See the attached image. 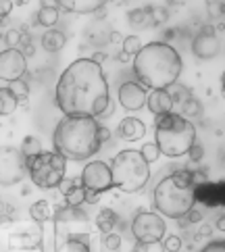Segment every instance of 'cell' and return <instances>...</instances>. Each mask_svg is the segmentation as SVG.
I'll use <instances>...</instances> for the list:
<instances>
[{
	"instance_id": "b9f144b4",
	"label": "cell",
	"mask_w": 225,
	"mask_h": 252,
	"mask_svg": "<svg viewBox=\"0 0 225 252\" xmlns=\"http://www.w3.org/2000/svg\"><path fill=\"white\" fill-rule=\"evenodd\" d=\"M200 252H225V242L223 240H215L211 244H206Z\"/></svg>"
},
{
	"instance_id": "9f6ffc18",
	"label": "cell",
	"mask_w": 225,
	"mask_h": 252,
	"mask_svg": "<svg viewBox=\"0 0 225 252\" xmlns=\"http://www.w3.org/2000/svg\"><path fill=\"white\" fill-rule=\"evenodd\" d=\"M0 23H2V19H0Z\"/></svg>"
},
{
	"instance_id": "4dcf8cb0",
	"label": "cell",
	"mask_w": 225,
	"mask_h": 252,
	"mask_svg": "<svg viewBox=\"0 0 225 252\" xmlns=\"http://www.w3.org/2000/svg\"><path fill=\"white\" fill-rule=\"evenodd\" d=\"M142 48V42L138 35H128V38H123V52L128 57H136Z\"/></svg>"
},
{
	"instance_id": "7bdbcfd3",
	"label": "cell",
	"mask_w": 225,
	"mask_h": 252,
	"mask_svg": "<svg viewBox=\"0 0 225 252\" xmlns=\"http://www.w3.org/2000/svg\"><path fill=\"white\" fill-rule=\"evenodd\" d=\"M184 217H186V221H188V223H200V221H202V213L198 211L196 206H192V209L188 211V213L184 215Z\"/></svg>"
},
{
	"instance_id": "836d02e7",
	"label": "cell",
	"mask_w": 225,
	"mask_h": 252,
	"mask_svg": "<svg viewBox=\"0 0 225 252\" xmlns=\"http://www.w3.org/2000/svg\"><path fill=\"white\" fill-rule=\"evenodd\" d=\"M82 186V179H73V177H65L63 182L57 186L59 188V192L63 194V196H67V194H71L75 190V188H79Z\"/></svg>"
},
{
	"instance_id": "d6a6232c",
	"label": "cell",
	"mask_w": 225,
	"mask_h": 252,
	"mask_svg": "<svg viewBox=\"0 0 225 252\" xmlns=\"http://www.w3.org/2000/svg\"><path fill=\"white\" fill-rule=\"evenodd\" d=\"M84 198H86V190H84L82 186H79V188H75V190L71 192V194L65 196V204H67V206H82V204H84Z\"/></svg>"
},
{
	"instance_id": "ee69618b",
	"label": "cell",
	"mask_w": 225,
	"mask_h": 252,
	"mask_svg": "<svg viewBox=\"0 0 225 252\" xmlns=\"http://www.w3.org/2000/svg\"><path fill=\"white\" fill-rule=\"evenodd\" d=\"M15 2H11V0H0V19H4V17L11 15Z\"/></svg>"
},
{
	"instance_id": "7402d4cb",
	"label": "cell",
	"mask_w": 225,
	"mask_h": 252,
	"mask_svg": "<svg viewBox=\"0 0 225 252\" xmlns=\"http://www.w3.org/2000/svg\"><path fill=\"white\" fill-rule=\"evenodd\" d=\"M30 217H32V221L40 223V225H44L46 221H50V219H52V206H50V202H48V200H38V202H33V204L30 206Z\"/></svg>"
},
{
	"instance_id": "7a4b0ae2",
	"label": "cell",
	"mask_w": 225,
	"mask_h": 252,
	"mask_svg": "<svg viewBox=\"0 0 225 252\" xmlns=\"http://www.w3.org/2000/svg\"><path fill=\"white\" fill-rule=\"evenodd\" d=\"M98 131L100 121L94 117L65 115L52 133V146L65 160H88L102 148Z\"/></svg>"
},
{
	"instance_id": "1f68e13d",
	"label": "cell",
	"mask_w": 225,
	"mask_h": 252,
	"mask_svg": "<svg viewBox=\"0 0 225 252\" xmlns=\"http://www.w3.org/2000/svg\"><path fill=\"white\" fill-rule=\"evenodd\" d=\"M169 19V8L167 6H152L150 4V23L152 25H163Z\"/></svg>"
},
{
	"instance_id": "ba28073f",
	"label": "cell",
	"mask_w": 225,
	"mask_h": 252,
	"mask_svg": "<svg viewBox=\"0 0 225 252\" xmlns=\"http://www.w3.org/2000/svg\"><path fill=\"white\" fill-rule=\"evenodd\" d=\"M25 163L33 186H38L40 190H52L65 179L67 160L55 150H42L38 157L28 158Z\"/></svg>"
},
{
	"instance_id": "f6af8a7d",
	"label": "cell",
	"mask_w": 225,
	"mask_h": 252,
	"mask_svg": "<svg viewBox=\"0 0 225 252\" xmlns=\"http://www.w3.org/2000/svg\"><path fill=\"white\" fill-rule=\"evenodd\" d=\"M98 138H100V144L104 146L106 142H109V138H111V131H109V127H104V125L100 123V131H98Z\"/></svg>"
},
{
	"instance_id": "83f0119b",
	"label": "cell",
	"mask_w": 225,
	"mask_h": 252,
	"mask_svg": "<svg viewBox=\"0 0 225 252\" xmlns=\"http://www.w3.org/2000/svg\"><path fill=\"white\" fill-rule=\"evenodd\" d=\"M8 90L11 94L17 98L19 104H28V96H30V86L23 82V79H17V82H11L8 84Z\"/></svg>"
},
{
	"instance_id": "ffe728a7",
	"label": "cell",
	"mask_w": 225,
	"mask_h": 252,
	"mask_svg": "<svg viewBox=\"0 0 225 252\" xmlns=\"http://www.w3.org/2000/svg\"><path fill=\"white\" fill-rule=\"evenodd\" d=\"M65 44H67L65 33L59 32V30H48L42 35V48L46 52H59V50H63Z\"/></svg>"
},
{
	"instance_id": "8d00e7d4",
	"label": "cell",
	"mask_w": 225,
	"mask_h": 252,
	"mask_svg": "<svg viewBox=\"0 0 225 252\" xmlns=\"http://www.w3.org/2000/svg\"><path fill=\"white\" fill-rule=\"evenodd\" d=\"M133 252H165L161 242H138Z\"/></svg>"
},
{
	"instance_id": "9c48e42d",
	"label": "cell",
	"mask_w": 225,
	"mask_h": 252,
	"mask_svg": "<svg viewBox=\"0 0 225 252\" xmlns=\"http://www.w3.org/2000/svg\"><path fill=\"white\" fill-rule=\"evenodd\" d=\"M8 252H44V229L40 223H17L8 233Z\"/></svg>"
},
{
	"instance_id": "c3c4849f",
	"label": "cell",
	"mask_w": 225,
	"mask_h": 252,
	"mask_svg": "<svg viewBox=\"0 0 225 252\" xmlns=\"http://www.w3.org/2000/svg\"><path fill=\"white\" fill-rule=\"evenodd\" d=\"M21 55H23L25 59H28V57H32V55H33V46H32V44H25V46L21 48Z\"/></svg>"
},
{
	"instance_id": "484cf974",
	"label": "cell",
	"mask_w": 225,
	"mask_h": 252,
	"mask_svg": "<svg viewBox=\"0 0 225 252\" xmlns=\"http://www.w3.org/2000/svg\"><path fill=\"white\" fill-rule=\"evenodd\" d=\"M167 94H169V98H171V102L173 104H184L188 98L192 96L190 90H188L186 86H182V84H177V82L167 88Z\"/></svg>"
},
{
	"instance_id": "f546056e",
	"label": "cell",
	"mask_w": 225,
	"mask_h": 252,
	"mask_svg": "<svg viewBox=\"0 0 225 252\" xmlns=\"http://www.w3.org/2000/svg\"><path fill=\"white\" fill-rule=\"evenodd\" d=\"M140 155H142V158L146 160V163L150 165V163H157L159 160V157H161V152H159V148H157V144L155 142H148V144H144V146L138 150Z\"/></svg>"
},
{
	"instance_id": "e575fe53",
	"label": "cell",
	"mask_w": 225,
	"mask_h": 252,
	"mask_svg": "<svg viewBox=\"0 0 225 252\" xmlns=\"http://www.w3.org/2000/svg\"><path fill=\"white\" fill-rule=\"evenodd\" d=\"M102 246L106 248V250H111V252H115V250H119V246H121V236L119 233H106V236H102Z\"/></svg>"
},
{
	"instance_id": "d590c367",
	"label": "cell",
	"mask_w": 225,
	"mask_h": 252,
	"mask_svg": "<svg viewBox=\"0 0 225 252\" xmlns=\"http://www.w3.org/2000/svg\"><path fill=\"white\" fill-rule=\"evenodd\" d=\"M161 244H163L165 252H179L182 250V238L179 236H167L161 240Z\"/></svg>"
},
{
	"instance_id": "816d5d0a",
	"label": "cell",
	"mask_w": 225,
	"mask_h": 252,
	"mask_svg": "<svg viewBox=\"0 0 225 252\" xmlns=\"http://www.w3.org/2000/svg\"><path fill=\"white\" fill-rule=\"evenodd\" d=\"M113 111H115V106H113V102H109V106H106L104 113H102L100 117H102V119H106V117H111V115H113Z\"/></svg>"
},
{
	"instance_id": "60d3db41",
	"label": "cell",
	"mask_w": 225,
	"mask_h": 252,
	"mask_svg": "<svg viewBox=\"0 0 225 252\" xmlns=\"http://www.w3.org/2000/svg\"><path fill=\"white\" fill-rule=\"evenodd\" d=\"M188 158H190L192 163H200V160L204 158V148L200 146V144H192V148L188 150Z\"/></svg>"
},
{
	"instance_id": "7c38bea8",
	"label": "cell",
	"mask_w": 225,
	"mask_h": 252,
	"mask_svg": "<svg viewBox=\"0 0 225 252\" xmlns=\"http://www.w3.org/2000/svg\"><path fill=\"white\" fill-rule=\"evenodd\" d=\"M82 188L90 192L102 194L113 188V177H111V167L104 160H92L88 163L82 171Z\"/></svg>"
},
{
	"instance_id": "4316f807",
	"label": "cell",
	"mask_w": 225,
	"mask_h": 252,
	"mask_svg": "<svg viewBox=\"0 0 225 252\" xmlns=\"http://www.w3.org/2000/svg\"><path fill=\"white\" fill-rule=\"evenodd\" d=\"M40 152H42V142L35 138V136H28V138L23 140V144H21V155L25 157V160L38 157Z\"/></svg>"
},
{
	"instance_id": "603a6c76",
	"label": "cell",
	"mask_w": 225,
	"mask_h": 252,
	"mask_svg": "<svg viewBox=\"0 0 225 252\" xmlns=\"http://www.w3.org/2000/svg\"><path fill=\"white\" fill-rule=\"evenodd\" d=\"M35 23L44 25L48 30H55V25L59 23V8L55 6H40V11L35 13Z\"/></svg>"
},
{
	"instance_id": "8992f818",
	"label": "cell",
	"mask_w": 225,
	"mask_h": 252,
	"mask_svg": "<svg viewBox=\"0 0 225 252\" xmlns=\"http://www.w3.org/2000/svg\"><path fill=\"white\" fill-rule=\"evenodd\" d=\"M155 138L161 155L169 158H179L188 155V150L196 144V127L192 121L177 113L159 115L155 123Z\"/></svg>"
},
{
	"instance_id": "ab89813d",
	"label": "cell",
	"mask_w": 225,
	"mask_h": 252,
	"mask_svg": "<svg viewBox=\"0 0 225 252\" xmlns=\"http://www.w3.org/2000/svg\"><path fill=\"white\" fill-rule=\"evenodd\" d=\"M204 182H209V169H206V167L194 169V171H192V184H194V188L200 186V184H204Z\"/></svg>"
},
{
	"instance_id": "74e56055",
	"label": "cell",
	"mask_w": 225,
	"mask_h": 252,
	"mask_svg": "<svg viewBox=\"0 0 225 252\" xmlns=\"http://www.w3.org/2000/svg\"><path fill=\"white\" fill-rule=\"evenodd\" d=\"M4 42H6V46L8 48H17L19 44L23 42V33L19 30H8L4 33Z\"/></svg>"
},
{
	"instance_id": "bcb514c9",
	"label": "cell",
	"mask_w": 225,
	"mask_h": 252,
	"mask_svg": "<svg viewBox=\"0 0 225 252\" xmlns=\"http://www.w3.org/2000/svg\"><path fill=\"white\" fill-rule=\"evenodd\" d=\"M98 198H100V194L86 190V198H84V202H88V204H96V202H98Z\"/></svg>"
},
{
	"instance_id": "f5cc1de1",
	"label": "cell",
	"mask_w": 225,
	"mask_h": 252,
	"mask_svg": "<svg viewBox=\"0 0 225 252\" xmlns=\"http://www.w3.org/2000/svg\"><path fill=\"white\" fill-rule=\"evenodd\" d=\"M215 227H217V229H225V217H223V213H221V217H217V223H215Z\"/></svg>"
},
{
	"instance_id": "cb8c5ba5",
	"label": "cell",
	"mask_w": 225,
	"mask_h": 252,
	"mask_svg": "<svg viewBox=\"0 0 225 252\" xmlns=\"http://www.w3.org/2000/svg\"><path fill=\"white\" fill-rule=\"evenodd\" d=\"M128 19H129L131 28H138V30H144V28H148V25H152L150 23V4L144 8H133V11H129Z\"/></svg>"
},
{
	"instance_id": "5bb4252c",
	"label": "cell",
	"mask_w": 225,
	"mask_h": 252,
	"mask_svg": "<svg viewBox=\"0 0 225 252\" xmlns=\"http://www.w3.org/2000/svg\"><path fill=\"white\" fill-rule=\"evenodd\" d=\"M25 71H28V59L21 55L19 48H6L0 52V79L11 84L23 79Z\"/></svg>"
},
{
	"instance_id": "e0dca14e",
	"label": "cell",
	"mask_w": 225,
	"mask_h": 252,
	"mask_svg": "<svg viewBox=\"0 0 225 252\" xmlns=\"http://www.w3.org/2000/svg\"><path fill=\"white\" fill-rule=\"evenodd\" d=\"M144 133H146V125H144L138 117H125L119 123V127H117V136L125 142H136V140L144 138Z\"/></svg>"
},
{
	"instance_id": "681fc988",
	"label": "cell",
	"mask_w": 225,
	"mask_h": 252,
	"mask_svg": "<svg viewBox=\"0 0 225 252\" xmlns=\"http://www.w3.org/2000/svg\"><path fill=\"white\" fill-rule=\"evenodd\" d=\"M111 42L113 44H123V35L119 32H111Z\"/></svg>"
},
{
	"instance_id": "2e32d148",
	"label": "cell",
	"mask_w": 225,
	"mask_h": 252,
	"mask_svg": "<svg viewBox=\"0 0 225 252\" xmlns=\"http://www.w3.org/2000/svg\"><path fill=\"white\" fill-rule=\"evenodd\" d=\"M194 200L209 209H217L225 202V186L223 182H204L194 188Z\"/></svg>"
},
{
	"instance_id": "11a10c76",
	"label": "cell",
	"mask_w": 225,
	"mask_h": 252,
	"mask_svg": "<svg viewBox=\"0 0 225 252\" xmlns=\"http://www.w3.org/2000/svg\"><path fill=\"white\" fill-rule=\"evenodd\" d=\"M131 57H128V55H125V52H123V55H121V52H119V55H117V61H121V63H125V61H129Z\"/></svg>"
},
{
	"instance_id": "5b68a950",
	"label": "cell",
	"mask_w": 225,
	"mask_h": 252,
	"mask_svg": "<svg viewBox=\"0 0 225 252\" xmlns=\"http://www.w3.org/2000/svg\"><path fill=\"white\" fill-rule=\"evenodd\" d=\"M152 204L163 217L179 219L196 206L194 200V184H192V169L175 167L171 175L161 179L152 194Z\"/></svg>"
},
{
	"instance_id": "6da1fadb",
	"label": "cell",
	"mask_w": 225,
	"mask_h": 252,
	"mask_svg": "<svg viewBox=\"0 0 225 252\" xmlns=\"http://www.w3.org/2000/svg\"><path fill=\"white\" fill-rule=\"evenodd\" d=\"M55 100L63 115L100 117L111 102L109 82L102 67L90 59L73 61L59 77Z\"/></svg>"
},
{
	"instance_id": "f35d334b",
	"label": "cell",
	"mask_w": 225,
	"mask_h": 252,
	"mask_svg": "<svg viewBox=\"0 0 225 252\" xmlns=\"http://www.w3.org/2000/svg\"><path fill=\"white\" fill-rule=\"evenodd\" d=\"M206 11H209V15L215 17V19H221L225 13V4L221 0H211V2H206Z\"/></svg>"
},
{
	"instance_id": "f907efd6",
	"label": "cell",
	"mask_w": 225,
	"mask_h": 252,
	"mask_svg": "<svg viewBox=\"0 0 225 252\" xmlns=\"http://www.w3.org/2000/svg\"><path fill=\"white\" fill-rule=\"evenodd\" d=\"M211 233H213V229L209 227V225H202V227H200V231H198V236H204V238H211Z\"/></svg>"
},
{
	"instance_id": "52a82bcc",
	"label": "cell",
	"mask_w": 225,
	"mask_h": 252,
	"mask_svg": "<svg viewBox=\"0 0 225 252\" xmlns=\"http://www.w3.org/2000/svg\"><path fill=\"white\" fill-rule=\"evenodd\" d=\"M111 167L113 188H119L121 192H140L150 179V165L142 158L138 150H121L115 155Z\"/></svg>"
},
{
	"instance_id": "9a60e30c",
	"label": "cell",
	"mask_w": 225,
	"mask_h": 252,
	"mask_svg": "<svg viewBox=\"0 0 225 252\" xmlns=\"http://www.w3.org/2000/svg\"><path fill=\"white\" fill-rule=\"evenodd\" d=\"M148 92L140 82H123L119 86V104L125 111H140L142 106H146Z\"/></svg>"
},
{
	"instance_id": "4fadbf2b",
	"label": "cell",
	"mask_w": 225,
	"mask_h": 252,
	"mask_svg": "<svg viewBox=\"0 0 225 252\" xmlns=\"http://www.w3.org/2000/svg\"><path fill=\"white\" fill-rule=\"evenodd\" d=\"M219 50H221V42H219V35L215 32V28L213 25H202L192 40L194 57L200 61H209V59L217 57Z\"/></svg>"
},
{
	"instance_id": "7dc6e473",
	"label": "cell",
	"mask_w": 225,
	"mask_h": 252,
	"mask_svg": "<svg viewBox=\"0 0 225 252\" xmlns=\"http://www.w3.org/2000/svg\"><path fill=\"white\" fill-rule=\"evenodd\" d=\"M104 59H106V55H104V52H100V50H98V52H94V57L90 59V61H94L96 65H100V63H102Z\"/></svg>"
},
{
	"instance_id": "ac0fdd59",
	"label": "cell",
	"mask_w": 225,
	"mask_h": 252,
	"mask_svg": "<svg viewBox=\"0 0 225 252\" xmlns=\"http://www.w3.org/2000/svg\"><path fill=\"white\" fill-rule=\"evenodd\" d=\"M146 106L152 115H167V113H173V102L167 94V90H152L146 98Z\"/></svg>"
},
{
	"instance_id": "d4e9b609",
	"label": "cell",
	"mask_w": 225,
	"mask_h": 252,
	"mask_svg": "<svg viewBox=\"0 0 225 252\" xmlns=\"http://www.w3.org/2000/svg\"><path fill=\"white\" fill-rule=\"evenodd\" d=\"M17 98L11 94V90L8 88H0V115H11L17 111Z\"/></svg>"
},
{
	"instance_id": "277c9868",
	"label": "cell",
	"mask_w": 225,
	"mask_h": 252,
	"mask_svg": "<svg viewBox=\"0 0 225 252\" xmlns=\"http://www.w3.org/2000/svg\"><path fill=\"white\" fill-rule=\"evenodd\" d=\"M52 248L55 252H92V225L79 206H59L52 213Z\"/></svg>"
},
{
	"instance_id": "30bf717a",
	"label": "cell",
	"mask_w": 225,
	"mask_h": 252,
	"mask_svg": "<svg viewBox=\"0 0 225 252\" xmlns=\"http://www.w3.org/2000/svg\"><path fill=\"white\" fill-rule=\"evenodd\" d=\"M28 173V163L19 148L0 146V186H15L23 182Z\"/></svg>"
},
{
	"instance_id": "f1b7e54d",
	"label": "cell",
	"mask_w": 225,
	"mask_h": 252,
	"mask_svg": "<svg viewBox=\"0 0 225 252\" xmlns=\"http://www.w3.org/2000/svg\"><path fill=\"white\" fill-rule=\"evenodd\" d=\"M202 113V104H200V100L198 98H194V96H190L188 100L182 104V117H198Z\"/></svg>"
},
{
	"instance_id": "8fae6325",
	"label": "cell",
	"mask_w": 225,
	"mask_h": 252,
	"mask_svg": "<svg viewBox=\"0 0 225 252\" xmlns=\"http://www.w3.org/2000/svg\"><path fill=\"white\" fill-rule=\"evenodd\" d=\"M131 233L136 242H161L167 233V225L159 213L140 211L131 221Z\"/></svg>"
},
{
	"instance_id": "44dd1931",
	"label": "cell",
	"mask_w": 225,
	"mask_h": 252,
	"mask_svg": "<svg viewBox=\"0 0 225 252\" xmlns=\"http://www.w3.org/2000/svg\"><path fill=\"white\" fill-rule=\"evenodd\" d=\"M117 225H119V215H117L113 209H102L100 213L96 215V227L100 229L102 236L111 233Z\"/></svg>"
},
{
	"instance_id": "3957f363",
	"label": "cell",
	"mask_w": 225,
	"mask_h": 252,
	"mask_svg": "<svg viewBox=\"0 0 225 252\" xmlns=\"http://www.w3.org/2000/svg\"><path fill=\"white\" fill-rule=\"evenodd\" d=\"M182 57L167 42H150L133 57V75L144 88L167 90L182 73Z\"/></svg>"
},
{
	"instance_id": "d6986e66",
	"label": "cell",
	"mask_w": 225,
	"mask_h": 252,
	"mask_svg": "<svg viewBox=\"0 0 225 252\" xmlns=\"http://www.w3.org/2000/svg\"><path fill=\"white\" fill-rule=\"evenodd\" d=\"M102 6H104L102 0H59V11L79 13V15L102 11Z\"/></svg>"
},
{
	"instance_id": "db71d44e",
	"label": "cell",
	"mask_w": 225,
	"mask_h": 252,
	"mask_svg": "<svg viewBox=\"0 0 225 252\" xmlns=\"http://www.w3.org/2000/svg\"><path fill=\"white\" fill-rule=\"evenodd\" d=\"M175 38V30H167L165 32V40H173Z\"/></svg>"
}]
</instances>
